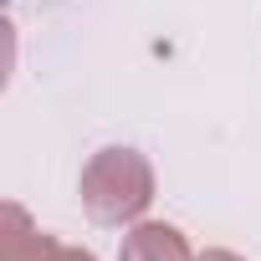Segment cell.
Masks as SVG:
<instances>
[{
  "label": "cell",
  "instance_id": "6da1fadb",
  "mask_svg": "<svg viewBox=\"0 0 261 261\" xmlns=\"http://www.w3.org/2000/svg\"><path fill=\"white\" fill-rule=\"evenodd\" d=\"M154 205V164L139 149H97L82 169V210L97 225H139Z\"/></svg>",
  "mask_w": 261,
  "mask_h": 261
},
{
  "label": "cell",
  "instance_id": "7a4b0ae2",
  "mask_svg": "<svg viewBox=\"0 0 261 261\" xmlns=\"http://www.w3.org/2000/svg\"><path fill=\"white\" fill-rule=\"evenodd\" d=\"M0 261H97V256L82 246H62V241L41 236L21 205H6V256Z\"/></svg>",
  "mask_w": 261,
  "mask_h": 261
},
{
  "label": "cell",
  "instance_id": "3957f363",
  "mask_svg": "<svg viewBox=\"0 0 261 261\" xmlns=\"http://www.w3.org/2000/svg\"><path fill=\"white\" fill-rule=\"evenodd\" d=\"M118 261H195L190 241L179 225L169 220H139V225H128L123 246H118Z\"/></svg>",
  "mask_w": 261,
  "mask_h": 261
},
{
  "label": "cell",
  "instance_id": "277c9868",
  "mask_svg": "<svg viewBox=\"0 0 261 261\" xmlns=\"http://www.w3.org/2000/svg\"><path fill=\"white\" fill-rule=\"evenodd\" d=\"M195 261H246V256H236V251H225V246H210V251H200Z\"/></svg>",
  "mask_w": 261,
  "mask_h": 261
}]
</instances>
